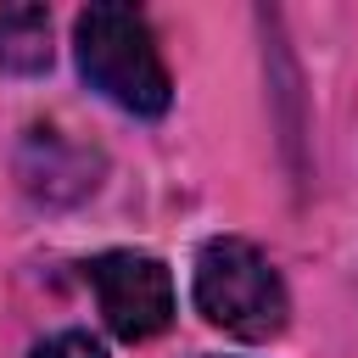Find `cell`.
<instances>
[{"instance_id":"obj_1","label":"cell","mask_w":358,"mask_h":358,"mask_svg":"<svg viewBox=\"0 0 358 358\" xmlns=\"http://www.w3.org/2000/svg\"><path fill=\"white\" fill-rule=\"evenodd\" d=\"M73 56L78 73L90 78V90H101L112 106L134 112V117H157L173 101L162 50L145 28L140 11L129 6H84L73 22Z\"/></svg>"},{"instance_id":"obj_2","label":"cell","mask_w":358,"mask_h":358,"mask_svg":"<svg viewBox=\"0 0 358 358\" xmlns=\"http://www.w3.org/2000/svg\"><path fill=\"white\" fill-rule=\"evenodd\" d=\"M196 308L207 324L241 341H268L291 319L280 268L252 241H235V235H218L196 252Z\"/></svg>"},{"instance_id":"obj_3","label":"cell","mask_w":358,"mask_h":358,"mask_svg":"<svg viewBox=\"0 0 358 358\" xmlns=\"http://www.w3.org/2000/svg\"><path fill=\"white\" fill-rule=\"evenodd\" d=\"M90 285L101 296V313L117 341H151L173 319V280L145 252H101L90 268Z\"/></svg>"},{"instance_id":"obj_4","label":"cell","mask_w":358,"mask_h":358,"mask_svg":"<svg viewBox=\"0 0 358 358\" xmlns=\"http://www.w3.org/2000/svg\"><path fill=\"white\" fill-rule=\"evenodd\" d=\"M0 67L6 73H45L50 67V11L0 0Z\"/></svg>"},{"instance_id":"obj_5","label":"cell","mask_w":358,"mask_h":358,"mask_svg":"<svg viewBox=\"0 0 358 358\" xmlns=\"http://www.w3.org/2000/svg\"><path fill=\"white\" fill-rule=\"evenodd\" d=\"M34 358H106V347H101L90 330H62V336L39 341V347H34Z\"/></svg>"}]
</instances>
